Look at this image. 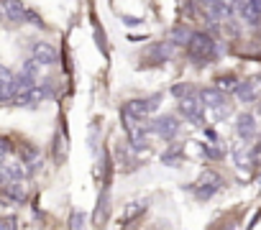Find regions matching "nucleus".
Listing matches in <instances>:
<instances>
[{"instance_id":"f257e3e1","label":"nucleus","mask_w":261,"mask_h":230,"mask_svg":"<svg viewBox=\"0 0 261 230\" xmlns=\"http://www.w3.org/2000/svg\"><path fill=\"white\" fill-rule=\"evenodd\" d=\"M184 46H187V56H190V62H195V64H207V62L218 54L213 36L205 33V31H195V33H190V38H187V44H184Z\"/></svg>"},{"instance_id":"f03ea898","label":"nucleus","mask_w":261,"mask_h":230,"mask_svg":"<svg viewBox=\"0 0 261 230\" xmlns=\"http://www.w3.org/2000/svg\"><path fill=\"white\" fill-rule=\"evenodd\" d=\"M179 112L187 121H192L195 126H202V121H205V105L200 102L197 95L195 97H182L179 100Z\"/></svg>"},{"instance_id":"7ed1b4c3","label":"nucleus","mask_w":261,"mask_h":230,"mask_svg":"<svg viewBox=\"0 0 261 230\" xmlns=\"http://www.w3.org/2000/svg\"><path fill=\"white\" fill-rule=\"evenodd\" d=\"M46 97H51V85L49 82H44V87H31L28 92H23V95H18V97H13V102L16 105H21V107H36L39 102H44Z\"/></svg>"},{"instance_id":"20e7f679","label":"nucleus","mask_w":261,"mask_h":230,"mask_svg":"<svg viewBox=\"0 0 261 230\" xmlns=\"http://www.w3.org/2000/svg\"><path fill=\"white\" fill-rule=\"evenodd\" d=\"M151 128L162 136V138H174L179 133V121L174 118V115H162V118H156L151 123Z\"/></svg>"},{"instance_id":"39448f33","label":"nucleus","mask_w":261,"mask_h":230,"mask_svg":"<svg viewBox=\"0 0 261 230\" xmlns=\"http://www.w3.org/2000/svg\"><path fill=\"white\" fill-rule=\"evenodd\" d=\"M31 59H36L41 67H49V64H54L57 62V49L54 46H49L46 41H36L33 46H31Z\"/></svg>"},{"instance_id":"423d86ee","label":"nucleus","mask_w":261,"mask_h":230,"mask_svg":"<svg viewBox=\"0 0 261 230\" xmlns=\"http://www.w3.org/2000/svg\"><path fill=\"white\" fill-rule=\"evenodd\" d=\"M236 133L243 138V141H251L256 136V118L251 112H241L238 121H236Z\"/></svg>"},{"instance_id":"0eeeda50","label":"nucleus","mask_w":261,"mask_h":230,"mask_svg":"<svg viewBox=\"0 0 261 230\" xmlns=\"http://www.w3.org/2000/svg\"><path fill=\"white\" fill-rule=\"evenodd\" d=\"M218 187H220V177L213 174V171H205V174L200 177V182H197V197H200V200H207Z\"/></svg>"},{"instance_id":"6e6552de","label":"nucleus","mask_w":261,"mask_h":230,"mask_svg":"<svg viewBox=\"0 0 261 230\" xmlns=\"http://www.w3.org/2000/svg\"><path fill=\"white\" fill-rule=\"evenodd\" d=\"M3 13L11 23H23L26 21V6L21 0H3Z\"/></svg>"},{"instance_id":"1a4fd4ad","label":"nucleus","mask_w":261,"mask_h":230,"mask_svg":"<svg viewBox=\"0 0 261 230\" xmlns=\"http://www.w3.org/2000/svg\"><path fill=\"white\" fill-rule=\"evenodd\" d=\"M200 102L205 105V107H220V105H226V95H223L220 90H215V87H205V90H200Z\"/></svg>"},{"instance_id":"9d476101","label":"nucleus","mask_w":261,"mask_h":230,"mask_svg":"<svg viewBox=\"0 0 261 230\" xmlns=\"http://www.w3.org/2000/svg\"><path fill=\"white\" fill-rule=\"evenodd\" d=\"M21 164H28V171H36L41 166V153L36 146H21Z\"/></svg>"},{"instance_id":"9b49d317","label":"nucleus","mask_w":261,"mask_h":230,"mask_svg":"<svg viewBox=\"0 0 261 230\" xmlns=\"http://www.w3.org/2000/svg\"><path fill=\"white\" fill-rule=\"evenodd\" d=\"M123 110H128L131 115H136V118H146L148 112H151V105H148V100H128L126 105H123Z\"/></svg>"},{"instance_id":"f8f14e48","label":"nucleus","mask_w":261,"mask_h":230,"mask_svg":"<svg viewBox=\"0 0 261 230\" xmlns=\"http://www.w3.org/2000/svg\"><path fill=\"white\" fill-rule=\"evenodd\" d=\"M236 87H238V80L233 74H223V77H218L215 80V90H220L223 95L226 92H236Z\"/></svg>"},{"instance_id":"ddd939ff","label":"nucleus","mask_w":261,"mask_h":230,"mask_svg":"<svg viewBox=\"0 0 261 230\" xmlns=\"http://www.w3.org/2000/svg\"><path fill=\"white\" fill-rule=\"evenodd\" d=\"M108 210H110V197H108V192H102V197L97 202V210H95V225L102 227L105 217H108Z\"/></svg>"},{"instance_id":"4468645a","label":"nucleus","mask_w":261,"mask_h":230,"mask_svg":"<svg viewBox=\"0 0 261 230\" xmlns=\"http://www.w3.org/2000/svg\"><path fill=\"white\" fill-rule=\"evenodd\" d=\"M236 97H238L241 102H253V97H256L253 82H238V87H236Z\"/></svg>"},{"instance_id":"2eb2a0df","label":"nucleus","mask_w":261,"mask_h":230,"mask_svg":"<svg viewBox=\"0 0 261 230\" xmlns=\"http://www.w3.org/2000/svg\"><path fill=\"white\" fill-rule=\"evenodd\" d=\"M3 197H8L11 202H21V200H23V187H21L18 182H8V184L3 187Z\"/></svg>"},{"instance_id":"dca6fc26","label":"nucleus","mask_w":261,"mask_h":230,"mask_svg":"<svg viewBox=\"0 0 261 230\" xmlns=\"http://www.w3.org/2000/svg\"><path fill=\"white\" fill-rule=\"evenodd\" d=\"M21 74H23V77H31V80L39 82V77H41V64L36 62V59H28V62H23Z\"/></svg>"},{"instance_id":"f3484780","label":"nucleus","mask_w":261,"mask_h":230,"mask_svg":"<svg viewBox=\"0 0 261 230\" xmlns=\"http://www.w3.org/2000/svg\"><path fill=\"white\" fill-rule=\"evenodd\" d=\"M179 159H182V148H179V146L167 148V151H164V156H162V161H164V164H169V166H177V164H179Z\"/></svg>"},{"instance_id":"a211bd4d","label":"nucleus","mask_w":261,"mask_h":230,"mask_svg":"<svg viewBox=\"0 0 261 230\" xmlns=\"http://www.w3.org/2000/svg\"><path fill=\"white\" fill-rule=\"evenodd\" d=\"M172 95L182 100V97H195L197 92H195L192 85H174V87H172Z\"/></svg>"},{"instance_id":"6ab92c4d","label":"nucleus","mask_w":261,"mask_h":230,"mask_svg":"<svg viewBox=\"0 0 261 230\" xmlns=\"http://www.w3.org/2000/svg\"><path fill=\"white\" fill-rule=\"evenodd\" d=\"M187 38H190V31L184 28V26H177V28L172 31V41H174V44H187Z\"/></svg>"},{"instance_id":"aec40b11","label":"nucleus","mask_w":261,"mask_h":230,"mask_svg":"<svg viewBox=\"0 0 261 230\" xmlns=\"http://www.w3.org/2000/svg\"><path fill=\"white\" fill-rule=\"evenodd\" d=\"M146 210V205H141V202H133L128 210H126V215H123V222H128V220H133L138 212H143Z\"/></svg>"},{"instance_id":"412c9836","label":"nucleus","mask_w":261,"mask_h":230,"mask_svg":"<svg viewBox=\"0 0 261 230\" xmlns=\"http://www.w3.org/2000/svg\"><path fill=\"white\" fill-rule=\"evenodd\" d=\"M13 151V146H11V141L8 138H0V164H3L6 159H8V153Z\"/></svg>"},{"instance_id":"4be33fe9","label":"nucleus","mask_w":261,"mask_h":230,"mask_svg":"<svg viewBox=\"0 0 261 230\" xmlns=\"http://www.w3.org/2000/svg\"><path fill=\"white\" fill-rule=\"evenodd\" d=\"M69 225H72V230H85V215L82 212H74L72 220H69Z\"/></svg>"},{"instance_id":"5701e85b","label":"nucleus","mask_w":261,"mask_h":230,"mask_svg":"<svg viewBox=\"0 0 261 230\" xmlns=\"http://www.w3.org/2000/svg\"><path fill=\"white\" fill-rule=\"evenodd\" d=\"M64 151H67L64 138H59V136H57V161H62V159H64Z\"/></svg>"},{"instance_id":"b1692460","label":"nucleus","mask_w":261,"mask_h":230,"mask_svg":"<svg viewBox=\"0 0 261 230\" xmlns=\"http://www.w3.org/2000/svg\"><path fill=\"white\" fill-rule=\"evenodd\" d=\"M26 21H31L33 26H41V18H39V13H36V11H28V8H26Z\"/></svg>"},{"instance_id":"393cba45","label":"nucleus","mask_w":261,"mask_h":230,"mask_svg":"<svg viewBox=\"0 0 261 230\" xmlns=\"http://www.w3.org/2000/svg\"><path fill=\"white\" fill-rule=\"evenodd\" d=\"M0 230H16V220H13V217L0 220Z\"/></svg>"},{"instance_id":"a878e982","label":"nucleus","mask_w":261,"mask_h":230,"mask_svg":"<svg viewBox=\"0 0 261 230\" xmlns=\"http://www.w3.org/2000/svg\"><path fill=\"white\" fill-rule=\"evenodd\" d=\"M11 182V177H8V171L3 169V164H0V187H6Z\"/></svg>"},{"instance_id":"bb28decb","label":"nucleus","mask_w":261,"mask_h":230,"mask_svg":"<svg viewBox=\"0 0 261 230\" xmlns=\"http://www.w3.org/2000/svg\"><path fill=\"white\" fill-rule=\"evenodd\" d=\"M197 3H200V6H202V8H205V11L210 13V11L215 8V3H218V0H197Z\"/></svg>"},{"instance_id":"cd10ccee","label":"nucleus","mask_w":261,"mask_h":230,"mask_svg":"<svg viewBox=\"0 0 261 230\" xmlns=\"http://www.w3.org/2000/svg\"><path fill=\"white\" fill-rule=\"evenodd\" d=\"M123 21H126V26H136V23H141L138 18H123Z\"/></svg>"},{"instance_id":"c85d7f7f","label":"nucleus","mask_w":261,"mask_h":230,"mask_svg":"<svg viewBox=\"0 0 261 230\" xmlns=\"http://www.w3.org/2000/svg\"><path fill=\"white\" fill-rule=\"evenodd\" d=\"M248 3H251V6H253L258 13H261V0H248Z\"/></svg>"}]
</instances>
